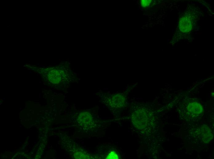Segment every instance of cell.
Here are the masks:
<instances>
[{"instance_id":"1","label":"cell","mask_w":214,"mask_h":159,"mask_svg":"<svg viewBox=\"0 0 214 159\" xmlns=\"http://www.w3.org/2000/svg\"><path fill=\"white\" fill-rule=\"evenodd\" d=\"M46 75L49 82L52 84H63L76 79L73 74L63 70L50 69Z\"/></svg>"},{"instance_id":"2","label":"cell","mask_w":214,"mask_h":159,"mask_svg":"<svg viewBox=\"0 0 214 159\" xmlns=\"http://www.w3.org/2000/svg\"><path fill=\"white\" fill-rule=\"evenodd\" d=\"M105 99L106 104L108 107L112 109H121L124 107L126 104L125 97L120 94L109 95Z\"/></svg>"},{"instance_id":"3","label":"cell","mask_w":214,"mask_h":159,"mask_svg":"<svg viewBox=\"0 0 214 159\" xmlns=\"http://www.w3.org/2000/svg\"><path fill=\"white\" fill-rule=\"evenodd\" d=\"M147 117L144 110L138 109L133 112L132 116V123L137 128L141 129L144 128L147 124Z\"/></svg>"},{"instance_id":"4","label":"cell","mask_w":214,"mask_h":159,"mask_svg":"<svg viewBox=\"0 0 214 159\" xmlns=\"http://www.w3.org/2000/svg\"><path fill=\"white\" fill-rule=\"evenodd\" d=\"M190 16L185 15L183 16L179 22V29L184 33L189 32L192 28L193 21Z\"/></svg>"},{"instance_id":"5","label":"cell","mask_w":214,"mask_h":159,"mask_svg":"<svg viewBox=\"0 0 214 159\" xmlns=\"http://www.w3.org/2000/svg\"><path fill=\"white\" fill-rule=\"evenodd\" d=\"M200 133L201 139L204 142L208 143L212 139L213 135L212 131L207 125H204L201 127Z\"/></svg>"},{"instance_id":"6","label":"cell","mask_w":214,"mask_h":159,"mask_svg":"<svg viewBox=\"0 0 214 159\" xmlns=\"http://www.w3.org/2000/svg\"><path fill=\"white\" fill-rule=\"evenodd\" d=\"M187 109L191 114L196 116L200 114L203 111L202 105L197 102H192L189 104Z\"/></svg>"},{"instance_id":"7","label":"cell","mask_w":214,"mask_h":159,"mask_svg":"<svg viewBox=\"0 0 214 159\" xmlns=\"http://www.w3.org/2000/svg\"><path fill=\"white\" fill-rule=\"evenodd\" d=\"M117 155L114 152H111L107 157V159H117Z\"/></svg>"},{"instance_id":"8","label":"cell","mask_w":214,"mask_h":159,"mask_svg":"<svg viewBox=\"0 0 214 159\" xmlns=\"http://www.w3.org/2000/svg\"><path fill=\"white\" fill-rule=\"evenodd\" d=\"M141 2V4L144 7H147L149 6L150 2H151V0H142Z\"/></svg>"}]
</instances>
